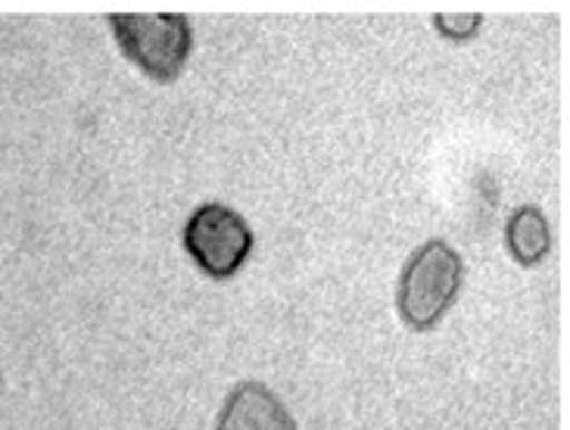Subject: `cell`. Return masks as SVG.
I'll use <instances>...</instances> for the list:
<instances>
[{"mask_svg":"<svg viewBox=\"0 0 570 430\" xmlns=\"http://www.w3.org/2000/svg\"><path fill=\"white\" fill-rule=\"evenodd\" d=\"M0 390H3V374H0Z\"/></svg>","mask_w":570,"mask_h":430,"instance_id":"obj_7","label":"cell"},{"mask_svg":"<svg viewBox=\"0 0 570 430\" xmlns=\"http://www.w3.org/2000/svg\"><path fill=\"white\" fill-rule=\"evenodd\" d=\"M552 225L533 203H521L514 206L505 222V250H509L511 262H518L521 268H537L549 260L552 253Z\"/></svg>","mask_w":570,"mask_h":430,"instance_id":"obj_5","label":"cell"},{"mask_svg":"<svg viewBox=\"0 0 570 430\" xmlns=\"http://www.w3.org/2000/svg\"><path fill=\"white\" fill-rule=\"evenodd\" d=\"M181 246L200 275L213 281H232L244 272V265L253 256L256 234L234 206L206 201L187 215L185 228H181Z\"/></svg>","mask_w":570,"mask_h":430,"instance_id":"obj_3","label":"cell"},{"mask_svg":"<svg viewBox=\"0 0 570 430\" xmlns=\"http://www.w3.org/2000/svg\"><path fill=\"white\" fill-rule=\"evenodd\" d=\"M464 287V260L443 237H431L412 250L396 281V312L400 322L415 334H431L440 328Z\"/></svg>","mask_w":570,"mask_h":430,"instance_id":"obj_1","label":"cell"},{"mask_svg":"<svg viewBox=\"0 0 570 430\" xmlns=\"http://www.w3.org/2000/svg\"><path fill=\"white\" fill-rule=\"evenodd\" d=\"M112 41L131 66L159 85H171L194 53V29L185 13H109Z\"/></svg>","mask_w":570,"mask_h":430,"instance_id":"obj_2","label":"cell"},{"mask_svg":"<svg viewBox=\"0 0 570 430\" xmlns=\"http://www.w3.org/2000/svg\"><path fill=\"white\" fill-rule=\"evenodd\" d=\"M213 430H299V424L272 387L240 381L222 402Z\"/></svg>","mask_w":570,"mask_h":430,"instance_id":"obj_4","label":"cell"},{"mask_svg":"<svg viewBox=\"0 0 570 430\" xmlns=\"http://www.w3.org/2000/svg\"><path fill=\"white\" fill-rule=\"evenodd\" d=\"M431 22L440 38L452 45H468L483 29V13H433Z\"/></svg>","mask_w":570,"mask_h":430,"instance_id":"obj_6","label":"cell"}]
</instances>
